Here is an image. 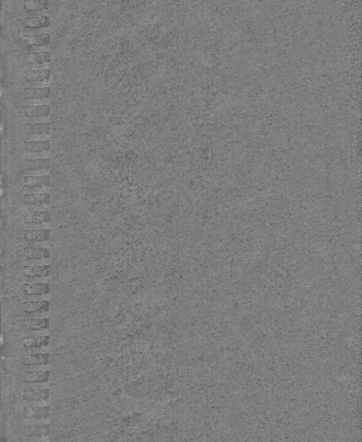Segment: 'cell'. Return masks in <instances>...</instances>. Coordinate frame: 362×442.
<instances>
[{"label": "cell", "instance_id": "23", "mask_svg": "<svg viewBox=\"0 0 362 442\" xmlns=\"http://www.w3.org/2000/svg\"><path fill=\"white\" fill-rule=\"evenodd\" d=\"M24 164L26 169L29 171L44 170L50 168V158H37V159L27 158L24 160Z\"/></svg>", "mask_w": 362, "mask_h": 442}, {"label": "cell", "instance_id": "22", "mask_svg": "<svg viewBox=\"0 0 362 442\" xmlns=\"http://www.w3.org/2000/svg\"><path fill=\"white\" fill-rule=\"evenodd\" d=\"M23 95L27 99H48L50 95V88H29L24 89Z\"/></svg>", "mask_w": 362, "mask_h": 442}, {"label": "cell", "instance_id": "4", "mask_svg": "<svg viewBox=\"0 0 362 442\" xmlns=\"http://www.w3.org/2000/svg\"><path fill=\"white\" fill-rule=\"evenodd\" d=\"M23 276L27 278H44L50 276L51 265H24L22 268Z\"/></svg>", "mask_w": 362, "mask_h": 442}, {"label": "cell", "instance_id": "12", "mask_svg": "<svg viewBox=\"0 0 362 442\" xmlns=\"http://www.w3.org/2000/svg\"><path fill=\"white\" fill-rule=\"evenodd\" d=\"M50 409L49 406L35 405L24 408V417L29 420H43L50 416Z\"/></svg>", "mask_w": 362, "mask_h": 442}, {"label": "cell", "instance_id": "15", "mask_svg": "<svg viewBox=\"0 0 362 442\" xmlns=\"http://www.w3.org/2000/svg\"><path fill=\"white\" fill-rule=\"evenodd\" d=\"M50 105L44 104V105H29L24 106V116L28 117L29 119H38V118H45L50 114Z\"/></svg>", "mask_w": 362, "mask_h": 442}, {"label": "cell", "instance_id": "24", "mask_svg": "<svg viewBox=\"0 0 362 442\" xmlns=\"http://www.w3.org/2000/svg\"><path fill=\"white\" fill-rule=\"evenodd\" d=\"M51 61V54L48 51L29 53L27 56V61L32 64H47Z\"/></svg>", "mask_w": 362, "mask_h": 442}, {"label": "cell", "instance_id": "9", "mask_svg": "<svg viewBox=\"0 0 362 442\" xmlns=\"http://www.w3.org/2000/svg\"><path fill=\"white\" fill-rule=\"evenodd\" d=\"M22 292L26 296H45L50 292V284L49 282H35V283H24L21 286Z\"/></svg>", "mask_w": 362, "mask_h": 442}, {"label": "cell", "instance_id": "19", "mask_svg": "<svg viewBox=\"0 0 362 442\" xmlns=\"http://www.w3.org/2000/svg\"><path fill=\"white\" fill-rule=\"evenodd\" d=\"M24 434L26 437H48L50 434V426L44 423L29 424L25 427Z\"/></svg>", "mask_w": 362, "mask_h": 442}, {"label": "cell", "instance_id": "2", "mask_svg": "<svg viewBox=\"0 0 362 442\" xmlns=\"http://www.w3.org/2000/svg\"><path fill=\"white\" fill-rule=\"evenodd\" d=\"M23 239L28 244H35L49 241L50 239V229H27L23 231Z\"/></svg>", "mask_w": 362, "mask_h": 442}, {"label": "cell", "instance_id": "3", "mask_svg": "<svg viewBox=\"0 0 362 442\" xmlns=\"http://www.w3.org/2000/svg\"><path fill=\"white\" fill-rule=\"evenodd\" d=\"M50 201L51 195L49 193H27L21 197V202L26 206L41 207L49 205Z\"/></svg>", "mask_w": 362, "mask_h": 442}, {"label": "cell", "instance_id": "6", "mask_svg": "<svg viewBox=\"0 0 362 442\" xmlns=\"http://www.w3.org/2000/svg\"><path fill=\"white\" fill-rule=\"evenodd\" d=\"M50 175H26L24 177V188L29 190L45 189L50 186Z\"/></svg>", "mask_w": 362, "mask_h": 442}, {"label": "cell", "instance_id": "11", "mask_svg": "<svg viewBox=\"0 0 362 442\" xmlns=\"http://www.w3.org/2000/svg\"><path fill=\"white\" fill-rule=\"evenodd\" d=\"M22 326L26 331H44L50 326L49 318H29L22 320Z\"/></svg>", "mask_w": 362, "mask_h": 442}, {"label": "cell", "instance_id": "14", "mask_svg": "<svg viewBox=\"0 0 362 442\" xmlns=\"http://www.w3.org/2000/svg\"><path fill=\"white\" fill-rule=\"evenodd\" d=\"M50 378V371H30L23 373V380L27 384H43L49 381Z\"/></svg>", "mask_w": 362, "mask_h": 442}, {"label": "cell", "instance_id": "5", "mask_svg": "<svg viewBox=\"0 0 362 442\" xmlns=\"http://www.w3.org/2000/svg\"><path fill=\"white\" fill-rule=\"evenodd\" d=\"M24 224H47L51 221V216L48 211H28L23 214Z\"/></svg>", "mask_w": 362, "mask_h": 442}, {"label": "cell", "instance_id": "13", "mask_svg": "<svg viewBox=\"0 0 362 442\" xmlns=\"http://www.w3.org/2000/svg\"><path fill=\"white\" fill-rule=\"evenodd\" d=\"M50 361V353H30L24 355L23 364L26 366H41L49 364Z\"/></svg>", "mask_w": 362, "mask_h": 442}, {"label": "cell", "instance_id": "16", "mask_svg": "<svg viewBox=\"0 0 362 442\" xmlns=\"http://www.w3.org/2000/svg\"><path fill=\"white\" fill-rule=\"evenodd\" d=\"M51 341L50 335L41 336H24L23 337V344L25 348L37 349L49 346Z\"/></svg>", "mask_w": 362, "mask_h": 442}, {"label": "cell", "instance_id": "18", "mask_svg": "<svg viewBox=\"0 0 362 442\" xmlns=\"http://www.w3.org/2000/svg\"><path fill=\"white\" fill-rule=\"evenodd\" d=\"M50 140H34L24 142V149L28 153H44L50 151Z\"/></svg>", "mask_w": 362, "mask_h": 442}, {"label": "cell", "instance_id": "17", "mask_svg": "<svg viewBox=\"0 0 362 442\" xmlns=\"http://www.w3.org/2000/svg\"><path fill=\"white\" fill-rule=\"evenodd\" d=\"M24 78L29 82H46L50 80L51 71L45 69H26L23 72Z\"/></svg>", "mask_w": 362, "mask_h": 442}, {"label": "cell", "instance_id": "10", "mask_svg": "<svg viewBox=\"0 0 362 442\" xmlns=\"http://www.w3.org/2000/svg\"><path fill=\"white\" fill-rule=\"evenodd\" d=\"M23 310L26 314H43L50 310V302L42 301H25L23 303Z\"/></svg>", "mask_w": 362, "mask_h": 442}, {"label": "cell", "instance_id": "1", "mask_svg": "<svg viewBox=\"0 0 362 442\" xmlns=\"http://www.w3.org/2000/svg\"><path fill=\"white\" fill-rule=\"evenodd\" d=\"M50 390L47 388H35L34 385L24 388L23 398L27 401H47L50 398Z\"/></svg>", "mask_w": 362, "mask_h": 442}, {"label": "cell", "instance_id": "8", "mask_svg": "<svg viewBox=\"0 0 362 442\" xmlns=\"http://www.w3.org/2000/svg\"><path fill=\"white\" fill-rule=\"evenodd\" d=\"M24 256L27 260H45L50 259L51 252L47 247H40L35 245H27L23 249Z\"/></svg>", "mask_w": 362, "mask_h": 442}, {"label": "cell", "instance_id": "26", "mask_svg": "<svg viewBox=\"0 0 362 442\" xmlns=\"http://www.w3.org/2000/svg\"><path fill=\"white\" fill-rule=\"evenodd\" d=\"M44 442H49V441H44Z\"/></svg>", "mask_w": 362, "mask_h": 442}, {"label": "cell", "instance_id": "7", "mask_svg": "<svg viewBox=\"0 0 362 442\" xmlns=\"http://www.w3.org/2000/svg\"><path fill=\"white\" fill-rule=\"evenodd\" d=\"M50 34L49 33H41V34H24L22 35L21 40L23 41L27 49L33 47L46 46L50 43Z\"/></svg>", "mask_w": 362, "mask_h": 442}, {"label": "cell", "instance_id": "21", "mask_svg": "<svg viewBox=\"0 0 362 442\" xmlns=\"http://www.w3.org/2000/svg\"><path fill=\"white\" fill-rule=\"evenodd\" d=\"M24 28L32 29H42L50 25V18L47 16L24 18L23 21Z\"/></svg>", "mask_w": 362, "mask_h": 442}, {"label": "cell", "instance_id": "20", "mask_svg": "<svg viewBox=\"0 0 362 442\" xmlns=\"http://www.w3.org/2000/svg\"><path fill=\"white\" fill-rule=\"evenodd\" d=\"M24 133L27 136H42L47 135L50 131V123H35L25 124L24 125Z\"/></svg>", "mask_w": 362, "mask_h": 442}, {"label": "cell", "instance_id": "25", "mask_svg": "<svg viewBox=\"0 0 362 442\" xmlns=\"http://www.w3.org/2000/svg\"><path fill=\"white\" fill-rule=\"evenodd\" d=\"M24 8L29 12H39L43 10L48 9L50 6V2L48 1H24Z\"/></svg>", "mask_w": 362, "mask_h": 442}]
</instances>
